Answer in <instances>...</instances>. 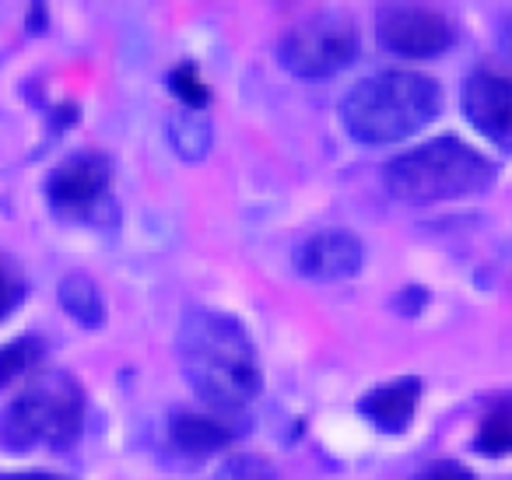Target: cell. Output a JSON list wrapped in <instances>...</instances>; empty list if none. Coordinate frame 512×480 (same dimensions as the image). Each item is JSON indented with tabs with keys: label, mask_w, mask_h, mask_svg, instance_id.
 I'll list each match as a JSON object with an SVG mask.
<instances>
[{
	"label": "cell",
	"mask_w": 512,
	"mask_h": 480,
	"mask_svg": "<svg viewBox=\"0 0 512 480\" xmlns=\"http://www.w3.org/2000/svg\"><path fill=\"white\" fill-rule=\"evenodd\" d=\"M179 361L214 410H239L256 400L264 375L256 365V351L239 319L214 309H190L179 326Z\"/></svg>",
	"instance_id": "obj_1"
},
{
	"label": "cell",
	"mask_w": 512,
	"mask_h": 480,
	"mask_svg": "<svg viewBox=\"0 0 512 480\" xmlns=\"http://www.w3.org/2000/svg\"><path fill=\"white\" fill-rule=\"evenodd\" d=\"M442 113V88L418 71H379L341 102L348 134L362 144H393L425 130Z\"/></svg>",
	"instance_id": "obj_2"
},
{
	"label": "cell",
	"mask_w": 512,
	"mask_h": 480,
	"mask_svg": "<svg viewBox=\"0 0 512 480\" xmlns=\"http://www.w3.org/2000/svg\"><path fill=\"white\" fill-rule=\"evenodd\" d=\"M383 183L404 204H442L484 193L495 183V165L460 137H435L393 158Z\"/></svg>",
	"instance_id": "obj_3"
},
{
	"label": "cell",
	"mask_w": 512,
	"mask_h": 480,
	"mask_svg": "<svg viewBox=\"0 0 512 480\" xmlns=\"http://www.w3.org/2000/svg\"><path fill=\"white\" fill-rule=\"evenodd\" d=\"M81 421H85V403L71 382H43L32 386L4 410L0 435L11 452H29L36 445H67L78 442Z\"/></svg>",
	"instance_id": "obj_4"
},
{
	"label": "cell",
	"mask_w": 512,
	"mask_h": 480,
	"mask_svg": "<svg viewBox=\"0 0 512 480\" xmlns=\"http://www.w3.org/2000/svg\"><path fill=\"white\" fill-rule=\"evenodd\" d=\"M358 57V32L341 15L302 18L278 46V60L285 71L302 81H327L351 67Z\"/></svg>",
	"instance_id": "obj_5"
},
{
	"label": "cell",
	"mask_w": 512,
	"mask_h": 480,
	"mask_svg": "<svg viewBox=\"0 0 512 480\" xmlns=\"http://www.w3.org/2000/svg\"><path fill=\"white\" fill-rule=\"evenodd\" d=\"M379 46L407 60H432L453 46V25L446 15L418 4H390L376 18Z\"/></svg>",
	"instance_id": "obj_6"
},
{
	"label": "cell",
	"mask_w": 512,
	"mask_h": 480,
	"mask_svg": "<svg viewBox=\"0 0 512 480\" xmlns=\"http://www.w3.org/2000/svg\"><path fill=\"white\" fill-rule=\"evenodd\" d=\"M46 190L64 218H95L113 190V165L102 155H74L53 172Z\"/></svg>",
	"instance_id": "obj_7"
},
{
	"label": "cell",
	"mask_w": 512,
	"mask_h": 480,
	"mask_svg": "<svg viewBox=\"0 0 512 480\" xmlns=\"http://www.w3.org/2000/svg\"><path fill=\"white\" fill-rule=\"evenodd\" d=\"M292 263L309 281H344L365 263V242L348 228H323L295 246Z\"/></svg>",
	"instance_id": "obj_8"
},
{
	"label": "cell",
	"mask_w": 512,
	"mask_h": 480,
	"mask_svg": "<svg viewBox=\"0 0 512 480\" xmlns=\"http://www.w3.org/2000/svg\"><path fill=\"white\" fill-rule=\"evenodd\" d=\"M463 113L498 148L512 151V78L498 71H474L463 85Z\"/></svg>",
	"instance_id": "obj_9"
},
{
	"label": "cell",
	"mask_w": 512,
	"mask_h": 480,
	"mask_svg": "<svg viewBox=\"0 0 512 480\" xmlns=\"http://www.w3.org/2000/svg\"><path fill=\"white\" fill-rule=\"evenodd\" d=\"M418 400H421V382L397 379V382H386V386H376L372 393H365L362 403H358V410H362L365 421L376 424L379 431L400 435V431L411 428Z\"/></svg>",
	"instance_id": "obj_10"
},
{
	"label": "cell",
	"mask_w": 512,
	"mask_h": 480,
	"mask_svg": "<svg viewBox=\"0 0 512 480\" xmlns=\"http://www.w3.org/2000/svg\"><path fill=\"white\" fill-rule=\"evenodd\" d=\"M169 438L183 456H214L228 445V428L218 424L207 414H193V410H176L169 421Z\"/></svg>",
	"instance_id": "obj_11"
},
{
	"label": "cell",
	"mask_w": 512,
	"mask_h": 480,
	"mask_svg": "<svg viewBox=\"0 0 512 480\" xmlns=\"http://www.w3.org/2000/svg\"><path fill=\"white\" fill-rule=\"evenodd\" d=\"M169 141L183 162H190V165L204 162L214 141L211 120L204 116V109H186V106L176 109V113L169 116Z\"/></svg>",
	"instance_id": "obj_12"
},
{
	"label": "cell",
	"mask_w": 512,
	"mask_h": 480,
	"mask_svg": "<svg viewBox=\"0 0 512 480\" xmlns=\"http://www.w3.org/2000/svg\"><path fill=\"white\" fill-rule=\"evenodd\" d=\"M60 305H64V312L74 319V323H81L85 330H99L102 319H106V302H102V291L99 284L92 281L88 274H67L64 281H60Z\"/></svg>",
	"instance_id": "obj_13"
},
{
	"label": "cell",
	"mask_w": 512,
	"mask_h": 480,
	"mask_svg": "<svg viewBox=\"0 0 512 480\" xmlns=\"http://www.w3.org/2000/svg\"><path fill=\"white\" fill-rule=\"evenodd\" d=\"M474 445L481 456H509L512 452V393L495 396L488 403Z\"/></svg>",
	"instance_id": "obj_14"
},
{
	"label": "cell",
	"mask_w": 512,
	"mask_h": 480,
	"mask_svg": "<svg viewBox=\"0 0 512 480\" xmlns=\"http://www.w3.org/2000/svg\"><path fill=\"white\" fill-rule=\"evenodd\" d=\"M46 358V344L39 337H22L0 347V389L29 375Z\"/></svg>",
	"instance_id": "obj_15"
},
{
	"label": "cell",
	"mask_w": 512,
	"mask_h": 480,
	"mask_svg": "<svg viewBox=\"0 0 512 480\" xmlns=\"http://www.w3.org/2000/svg\"><path fill=\"white\" fill-rule=\"evenodd\" d=\"M169 88L186 109H204L207 102H211V92L204 88V81H200V74H197V67H193V64L176 67V71H172V78H169Z\"/></svg>",
	"instance_id": "obj_16"
},
{
	"label": "cell",
	"mask_w": 512,
	"mask_h": 480,
	"mask_svg": "<svg viewBox=\"0 0 512 480\" xmlns=\"http://www.w3.org/2000/svg\"><path fill=\"white\" fill-rule=\"evenodd\" d=\"M22 298H25V277L11 267V260L0 256V319L8 316Z\"/></svg>",
	"instance_id": "obj_17"
},
{
	"label": "cell",
	"mask_w": 512,
	"mask_h": 480,
	"mask_svg": "<svg viewBox=\"0 0 512 480\" xmlns=\"http://www.w3.org/2000/svg\"><path fill=\"white\" fill-rule=\"evenodd\" d=\"M414 480H477V477L460 463H432V466H425Z\"/></svg>",
	"instance_id": "obj_18"
},
{
	"label": "cell",
	"mask_w": 512,
	"mask_h": 480,
	"mask_svg": "<svg viewBox=\"0 0 512 480\" xmlns=\"http://www.w3.org/2000/svg\"><path fill=\"white\" fill-rule=\"evenodd\" d=\"M498 46H502V53L512 60V18H505L502 32H498Z\"/></svg>",
	"instance_id": "obj_19"
},
{
	"label": "cell",
	"mask_w": 512,
	"mask_h": 480,
	"mask_svg": "<svg viewBox=\"0 0 512 480\" xmlns=\"http://www.w3.org/2000/svg\"><path fill=\"white\" fill-rule=\"evenodd\" d=\"M0 480H60V477H53V473H8V477Z\"/></svg>",
	"instance_id": "obj_20"
}]
</instances>
